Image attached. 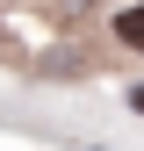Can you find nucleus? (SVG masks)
I'll list each match as a JSON object with an SVG mask.
<instances>
[{
  "label": "nucleus",
  "mask_w": 144,
  "mask_h": 151,
  "mask_svg": "<svg viewBox=\"0 0 144 151\" xmlns=\"http://www.w3.org/2000/svg\"><path fill=\"white\" fill-rule=\"evenodd\" d=\"M115 36H122L130 50H144V7H122V14H115Z\"/></svg>",
  "instance_id": "f257e3e1"
},
{
  "label": "nucleus",
  "mask_w": 144,
  "mask_h": 151,
  "mask_svg": "<svg viewBox=\"0 0 144 151\" xmlns=\"http://www.w3.org/2000/svg\"><path fill=\"white\" fill-rule=\"evenodd\" d=\"M130 108H137V115H144V86H137V93H130Z\"/></svg>",
  "instance_id": "f03ea898"
}]
</instances>
